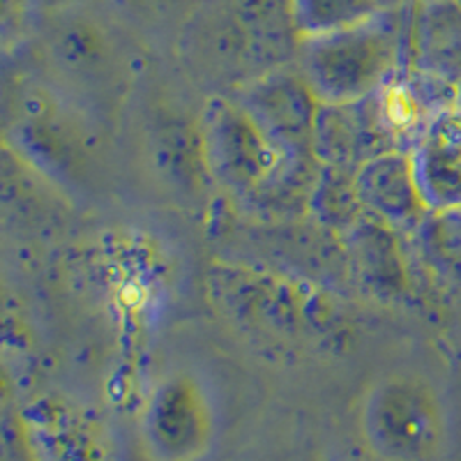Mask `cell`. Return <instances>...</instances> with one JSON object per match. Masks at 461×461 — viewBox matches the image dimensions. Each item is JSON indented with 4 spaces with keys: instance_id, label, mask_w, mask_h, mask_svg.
<instances>
[{
    "instance_id": "obj_4",
    "label": "cell",
    "mask_w": 461,
    "mask_h": 461,
    "mask_svg": "<svg viewBox=\"0 0 461 461\" xmlns=\"http://www.w3.org/2000/svg\"><path fill=\"white\" fill-rule=\"evenodd\" d=\"M406 19L409 3L346 31L303 40L295 65L321 104L365 100L388 84L403 68Z\"/></svg>"
},
{
    "instance_id": "obj_13",
    "label": "cell",
    "mask_w": 461,
    "mask_h": 461,
    "mask_svg": "<svg viewBox=\"0 0 461 461\" xmlns=\"http://www.w3.org/2000/svg\"><path fill=\"white\" fill-rule=\"evenodd\" d=\"M429 210L461 208V100L431 115L411 148Z\"/></svg>"
},
{
    "instance_id": "obj_18",
    "label": "cell",
    "mask_w": 461,
    "mask_h": 461,
    "mask_svg": "<svg viewBox=\"0 0 461 461\" xmlns=\"http://www.w3.org/2000/svg\"><path fill=\"white\" fill-rule=\"evenodd\" d=\"M390 5H403V3H411V0H388Z\"/></svg>"
},
{
    "instance_id": "obj_6",
    "label": "cell",
    "mask_w": 461,
    "mask_h": 461,
    "mask_svg": "<svg viewBox=\"0 0 461 461\" xmlns=\"http://www.w3.org/2000/svg\"><path fill=\"white\" fill-rule=\"evenodd\" d=\"M215 431V406L192 374H168L148 394L141 436L152 461H201Z\"/></svg>"
},
{
    "instance_id": "obj_8",
    "label": "cell",
    "mask_w": 461,
    "mask_h": 461,
    "mask_svg": "<svg viewBox=\"0 0 461 461\" xmlns=\"http://www.w3.org/2000/svg\"><path fill=\"white\" fill-rule=\"evenodd\" d=\"M230 95H236L284 148L316 158L314 130L321 100L304 81L298 65L275 69Z\"/></svg>"
},
{
    "instance_id": "obj_5",
    "label": "cell",
    "mask_w": 461,
    "mask_h": 461,
    "mask_svg": "<svg viewBox=\"0 0 461 461\" xmlns=\"http://www.w3.org/2000/svg\"><path fill=\"white\" fill-rule=\"evenodd\" d=\"M360 434L381 461H434L446 440V415L431 383L415 374H390L365 393Z\"/></svg>"
},
{
    "instance_id": "obj_3",
    "label": "cell",
    "mask_w": 461,
    "mask_h": 461,
    "mask_svg": "<svg viewBox=\"0 0 461 461\" xmlns=\"http://www.w3.org/2000/svg\"><path fill=\"white\" fill-rule=\"evenodd\" d=\"M300 44L291 0H196L178 37L185 65L215 95L294 65Z\"/></svg>"
},
{
    "instance_id": "obj_9",
    "label": "cell",
    "mask_w": 461,
    "mask_h": 461,
    "mask_svg": "<svg viewBox=\"0 0 461 461\" xmlns=\"http://www.w3.org/2000/svg\"><path fill=\"white\" fill-rule=\"evenodd\" d=\"M356 185L367 215L411 236L431 210L427 205L411 150L394 148L356 168Z\"/></svg>"
},
{
    "instance_id": "obj_10",
    "label": "cell",
    "mask_w": 461,
    "mask_h": 461,
    "mask_svg": "<svg viewBox=\"0 0 461 461\" xmlns=\"http://www.w3.org/2000/svg\"><path fill=\"white\" fill-rule=\"evenodd\" d=\"M403 68L461 90V0H411Z\"/></svg>"
},
{
    "instance_id": "obj_7",
    "label": "cell",
    "mask_w": 461,
    "mask_h": 461,
    "mask_svg": "<svg viewBox=\"0 0 461 461\" xmlns=\"http://www.w3.org/2000/svg\"><path fill=\"white\" fill-rule=\"evenodd\" d=\"M19 429L31 461H109L100 422L63 394H40L28 402Z\"/></svg>"
},
{
    "instance_id": "obj_2",
    "label": "cell",
    "mask_w": 461,
    "mask_h": 461,
    "mask_svg": "<svg viewBox=\"0 0 461 461\" xmlns=\"http://www.w3.org/2000/svg\"><path fill=\"white\" fill-rule=\"evenodd\" d=\"M208 295L238 335L277 357L328 348L341 332V314L328 288L254 263L210 267Z\"/></svg>"
},
{
    "instance_id": "obj_17",
    "label": "cell",
    "mask_w": 461,
    "mask_h": 461,
    "mask_svg": "<svg viewBox=\"0 0 461 461\" xmlns=\"http://www.w3.org/2000/svg\"><path fill=\"white\" fill-rule=\"evenodd\" d=\"M291 7L300 35L307 40L365 23L393 5L388 0H291Z\"/></svg>"
},
{
    "instance_id": "obj_16",
    "label": "cell",
    "mask_w": 461,
    "mask_h": 461,
    "mask_svg": "<svg viewBox=\"0 0 461 461\" xmlns=\"http://www.w3.org/2000/svg\"><path fill=\"white\" fill-rule=\"evenodd\" d=\"M367 217L356 185V168L321 164L310 201V220L344 238Z\"/></svg>"
},
{
    "instance_id": "obj_15",
    "label": "cell",
    "mask_w": 461,
    "mask_h": 461,
    "mask_svg": "<svg viewBox=\"0 0 461 461\" xmlns=\"http://www.w3.org/2000/svg\"><path fill=\"white\" fill-rule=\"evenodd\" d=\"M406 240L422 273L436 286L461 291V208L431 210Z\"/></svg>"
},
{
    "instance_id": "obj_1",
    "label": "cell",
    "mask_w": 461,
    "mask_h": 461,
    "mask_svg": "<svg viewBox=\"0 0 461 461\" xmlns=\"http://www.w3.org/2000/svg\"><path fill=\"white\" fill-rule=\"evenodd\" d=\"M199 127L210 180L240 215L266 221L310 217L319 159L284 148L236 95H212Z\"/></svg>"
},
{
    "instance_id": "obj_19",
    "label": "cell",
    "mask_w": 461,
    "mask_h": 461,
    "mask_svg": "<svg viewBox=\"0 0 461 461\" xmlns=\"http://www.w3.org/2000/svg\"><path fill=\"white\" fill-rule=\"evenodd\" d=\"M459 100H461V93H459Z\"/></svg>"
},
{
    "instance_id": "obj_14",
    "label": "cell",
    "mask_w": 461,
    "mask_h": 461,
    "mask_svg": "<svg viewBox=\"0 0 461 461\" xmlns=\"http://www.w3.org/2000/svg\"><path fill=\"white\" fill-rule=\"evenodd\" d=\"M403 233L365 217L344 236L351 279H357L374 295L393 300L409 291V240Z\"/></svg>"
},
{
    "instance_id": "obj_11",
    "label": "cell",
    "mask_w": 461,
    "mask_h": 461,
    "mask_svg": "<svg viewBox=\"0 0 461 461\" xmlns=\"http://www.w3.org/2000/svg\"><path fill=\"white\" fill-rule=\"evenodd\" d=\"M394 148L399 146L383 125L374 95L344 104H321L314 130L319 164L357 168Z\"/></svg>"
},
{
    "instance_id": "obj_12",
    "label": "cell",
    "mask_w": 461,
    "mask_h": 461,
    "mask_svg": "<svg viewBox=\"0 0 461 461\" xmlns=\"http://www.w3.org/2000/svg\"><path fill=\"white\" fill-rule=\"evenodd\" d=\"M49 63L56 74V84L90 100H111L127 81L122 79L125 68L118 51L97 28L86 23H74L53 37L49 44Z\"/></svg>"
}]
</instances>
